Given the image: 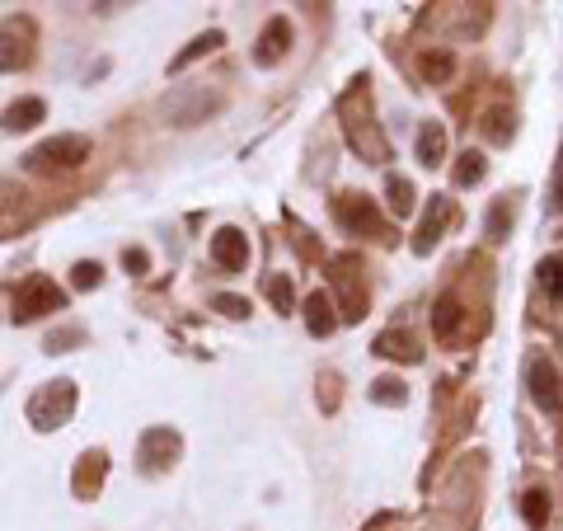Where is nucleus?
<instances>
[{
	"mask_svg": "<svg viewBox=\"0 0 563 531\" xmlns=\"http://www.w3.org/2000/svg\"><path fill=\"white\" fill-rule=\"evenodd\" d=\"M76 400H80V391H76V381H47V386H38V391L29 395V423L38 428V433H57V428H66L71 423V414H76Z\"/></svg>",
	"mask_w": 563,
	"mask_h": 531,
	"instance_id": "nucleus-1",
	"label": "nucleus"
},
{
	"mask_svg": "<svg viewBox=\"0 0 563 531\" xmlns=\"http://www.w3.org/2000/svg\"><path fill=\"white\" fill-rule=\"evenodd\" d=\"M221 104H226V99L216 90H207V85H179V90H169L165 99H160V113H165L174 127H198V123H207Z\"/></svg>",
	"mask_w": 563,
	"mask_h": 531,
	"instance_id": "nucleus-2",
	"label": "nucleus"
},
{
	"mask_svg": "<svg viewBox=\"0 0 563 531\" xmlns=\"http://www.w3.org/2000/svg\"><path fill=\"white\" fill-rule=\"evenodd\" d=\"M52 311H66V292H61L52 278L33 273V278L15 292V325H33V320H43V315H52Z\"/></svg>",
	"mask_w": 563,
	"mask_h": 531,
	"instance_id": "nucleus-3",
	"label": "nucleus"
},
{
	"mask_svg": "<svg viewBox=\"0 0 563 531\" xmlns=\"http://www.w3.org/2000/svg\"><path fill=\"white\" fill-rule=\"evenodd\" d=\"M90 160V137H80V132H66V137H52L43 146H33L29 151V170L47 174V170H76Z\"/></svg>",
	"mask_w": 563,
	"mask_h": 531,
	"instance_id": "nucleus-4",
	"label": "nucleus"
},
{
	"mask_svg": "<svg viewBox=\"0 0 563 531\" xmlns=\"http://www.w3.org/2000/svg\"><path fill=\"white\" fill-rule=\"evenodd\" d=\"M183 456V438L174 433V428H146L137 442V461L146 475H165L174 461Z\"/></svg>",
	"mask_w": 563,
	"mask_h": 531,
	"instance_id": "nucleus-5",
	"label": "nucleus"
},
{
	"mask_svg": "<svg viewBox=\"0 0 563 531\" xmlns=\"http://www.w3.org/2000/svg\"><path fill=\"white\" fill-rule=\"evenodd\" d=\"M526 391H531L535 409H545V414H559V409H563L559 372H554V362H549V358H531V362H526Z\"/></svg>",
	"mask_w": 563,
	"mask_h": 531,
	"instance_id": "nucleus-6",
	"label": "nucleus"
},
{
	"mask_svg": "<svg viewBox=\"0 0 563 531\" xmlns=\"http://www.w3.org/2000/svg\"><path fill=\"white\" fill-rule=\"evenodd\" d=\"M338 221H343L348 231H362V235H385V221H381V212L371 207V198H366V193H343V198H338Z\"/></svg>",
	"mask_w": 563,
	"mask_h": 531,
	"instance_id": "nucleus-7",
	"label": "nucleus"
},
{
	"mask_svg": "<svg viewBox=\"0 0 563 531\" xmlns=\"http://www.w3.org/2000/svg\"><path fill=\"white\" fill-rule=\"evenodd\" d=\"M212 264L226 268V273H244V264H249V240H244L240 226H221L212 235Z\"/></svg>",
	"mask_w": 563,
	"mask_h": 531,
	"instance_id": "nucleus-8",
	"label": "nucleus"
},
{
	"mask_svg": "<svg viewBox=\"0 0 563 531\" xmlns=\"http://www.w3.org/2000/svg\"><path fill=\"white\" fill-rule=\"evenodd\" d=\"M451 217H456V207H451V198L446 193H432V207H427L423 226H418V240H413V254H427L437 240L446 235V226H451Z\"/></svg>",
	"mask_w": 563,
	"mask_h": 531,
	"instance_id": "nucleus-9",
	"label": "nucleus"
},
{
	"mask_svg": "<svg viewBox=\"0 0 563 531\" xmlns=\"http://www.w3.org/2000/svg\"><path fill=\"white\" fill-rule=\"evenodd\" d=\"M287 47H291V24L282 15H273L268 24H263L259 43H254V62H259V66H277Z\"/></svg>",
	"mask_w": 563,
	"mask_h": 531,
	"instance_id": "nucleus-10",
	"label": "nucleus"
},
{
	"mask_svg": "<svg viewBox=\"0 0 563 531\" xmlns=\"http://www.w3.org/2000/svg\"><path fill=\"white\" fill-rule=\"evenodd\" d=\"M108 475V452H85L76 466V480H71V489H76V499H94L99 494V485H104Z\"/></svg>",
	"mask_w": 563,
	"mask_h": 531,
	"instance_id": "nucleus-11",
	"label": "nucleus"
},
{
	"mask_svg": "<svg viewBox=\"0 0 563 531\" xmlns=\"http://www.w3.org/2000/svg\"><path fill=\"white\" fill-rule=\"evenodd\" d=\"M334 325H338L334 297H329V292H310V297H305V329H310L315 339H324V334H334Z\"/></svg>",
	"mask_w": 563,
	"mask_h": 531,
	"instance_id": "nucleus-12",
	"label": "nucleus"
},
{
	"mask_svg": "<svg viewBox=\"0 0 563 531\" xmlns=\"http://www.w3.org/2000/svg\"><path fill=\"white\" fill-rule=\"evenodd\" d=\"M413 156H418V165H442L446 160V127L442 123H423L418 127V141H413Z\"/></svg>",
	"mask_w": 563,
	"mask_h": 531,
	"instance_id": "nucleus-13",
	"label": "nucleus"
},
{
	"mask_svg": "<svg viewBox=\"0 0 563 531\" xmlns=\"http://www.w3.org/2000/svg\"><path fill=\"white\" fill-rule=\"evenodd\" d=\"M43 118H47V104L38 99V94H29V99H19V104H10V109H5L0 127H5V132H29V127H38Z\"/></svg>",
	"mask_w": 563,
	"mask_h": 531,
	"instance_id": "nucleus-14",
	"label": "nucleus"
},
{
	"mask_svg": "<svg viewBox=\"0 0 563 531\" xmlns=\"http://www.w3.org/2000/svg\"><path fill=\"white\" fill-rule=\"evenodd\" d=\"M221 43H226V33H221V29H207V33H198V38H193V43H188V47H183V52H179V57L169 62V71H188V66H193V62H202V57H212V52H216V47H221Z\"/></svg>",
	"mask_w": 563,
	"mask_h": 531,
	"instance_id": "nucleus-15",
	"label": "nucleus"
},
{
	"mask_svg": "<svg viewBox=\"0 0 563 531\" xmlns=\"http://www.w3.org/2000/svg\"><path fill=\"white\" fill-rule=\"evenodd\" d=\"M418 76H423L427 85H446V80L456 76V57L442 52V47H437V52H423V57H418Z\"/></svg>",
	"mask_w": 563,
	"mask_h": 531,
	"instance_id": "nucleus-16",
	"label": "nucleus"
},
{
	"mask_svg": "<svg viewBox=\"0 0 563 531\" xmlns=\"http://www.w3.org/2000/svg\"><path fill=\"white\" fill-rule=\"evenodd\" d=\"M376 353L381 358H399V362H423V348H413V339L399 334V329H385L381 339H376Z\"/></svg>",
	"mask_w": 563,
	"mask_h": 531,
	"instance_id": "nucleus-17",
	"label": "nucleus"
},
{
	"mask_svg": "<svg viewBox=\"0 0 563 531\" xmlns=\"http://www.w3.org/2000/svg\"><path fill=\"white\" fill-rule=\"evenodd\" d=\"M385 198H390V212H395V217H413V207H418V193H413V184L404 174H390V179H385Z\"/></svg>",
	"mask_w": 563,
	"mask_h": 531,
	"instance_id": "nucleus-18",
	"label": "nucleus"
},
{
	"mask_svg": "<svg viewBox=\"0 0 563 531\" xmlns=\"http://www.w3.org/2000/svg\"><path fill=\"white\" fill-rule=\"evenodd\" d=\"M549 513H554V508H549L545 489H526V494H521V517H526V527H531V531H545L549 527Z\"/></svg>",
	"mask_w": 563,
	"mask_h": 531,
	"instance_id": "nucleus-19",
	"label": "nucleus"
},
{
	"mask_svg": "<svg viewBox=\"0 0 563 531\" xmlns=\"http://www.w3.org/2000/svg\"><path fill=\"white\" fill-rule=\"evenodd\" d=\"M456 329H460V301L446 292V297L432 306V334H437V339H451Z\"/></svg>",
	"mask_w": 563,
	"mask_h": 531,
	"instance_id": "nucleus-20",
	"label": "nucleus"
},
{
	"mask_svg": "<svg viewBox=\"0 0 563 531\" xmlns=\"http://www.w3.org/2000/svg\"><path fill=\"white\" fill-rule=\"evenodd\" d=\"M484 174H488L484 151H460V160H456V184H460V188L484 184Z\"/></svg>",
	"mask_w": 563,
	"mask_h": 531,
	"instance_id": "nucleus-21",
	"label": "nucleus"
},
{
	"mask_svg": "<svg viewBox=\"0 0 563 531\" xmlns=\"http://www.w3.org/2000/svg\"><path fill=\"white\" fill-rule=\"evenodd\" d=\"M540 287H545V297L563 301V254H549V259H540Z\"/></svg>",
	"mask_w": 563,
	"mask_h": 531,
	"instance_id": "nucleus-22",
	"label": "nucleus"
},
{
	"mask_svg": "<svg viewBox=\"0 0 563 531\" xmlns=\"http://www.w3.org/2000/svg\"><path fill=\"white\" fill-rule=\"evenodd\" d=\"M371 400H376V405H404V400H409V386H404L399 376H381V381H371Z\"/></svg>",
	"mask_w": 563,
	"mask_h": 531,
	"instance_id": "nucleus-23",
	"label": "nucleus"
},
{
	"mask_svg": "<svg viewBox=\"0 0 563 531\" xmlns=\"http://www.w3.org/2000/svg\"><path fill=\"white\" fill-rule=\"evenodd\" d=\"M263 292H268V301H273V306H277L282 315H287L291 306H296V287H291L287 273H273V278L263 282Z\"/></svg>",
	"mask_w": 563,
	"mask_h": 531,
	"instance_id": "nucleus-24",
	"label": "nucleus"
},
{
	"mask_svg": "<svg viewBox=\"0 0 563 531\" xmlns=\"http://www.w3.org/2000/svg\"><path fill=\"white\" fill-rule=\"evenodd\" d=\"M15 66H24V43L10 29H0V71H15Z\"/></svg>",
	"mask_w": 563,
	"mask_h": 531,
	"instance_id": "nucleus-25",
	"label": "nucleus"
},
{
	"mask_svg": "<svg viewBox=\"0 0 563 531\" xmlns=\"http://www.w3.org/2000/svg\"><path fill=\"white\" fill-rule=\"evenodd\" d=\"M507 231H512V207L493 203V212H488V240H507Z\"/></svg>",
	"mask_w": 563,
	"mask_h": 531,
	"instance_id": "nucleus-26",
	"label": "nucleus"
},
{
	"mask_svg": "<svg viewBox=\"0 0 563 531\" xmlns=\"http://www.w3.org/2000/svg\"><path fill=\"white\" fill-rule=\"evenodd\" d=\"M99 278H104V268L90 264V259H80V264L71 268V287H80V292H85V287H99Z\"/></svg>",
	"mask_w": 563,
	"mask_h": 531,
	"instance_id": "nucleus-27",
	"label": "nucleus"
},
{
	"mask_svg": "<svg viewBox=\"0 0 563 531\" xmlns=\"http://www.w3.org/2000/svg\"><path fill=\"white\" fill-rule=\"evenodd\" d=\"M71 344H85V329H57V334H47V353H71Z\"/></svg>",
	"mask_w": 563,
	"mask_h": 531,
	"instance_id": "nucleus-28",
	"label": "nucleus"
},
{
	"mask_svg": "<svg viewBox=\"0 0 563 531\" xmlns=\"http://www.w3.org/2000/svg\"><path fill=\"white\" fill-rule=\"evenodd\" d=\"M484 132H488V137H493V141H507V137H512V113L493 109V113H488V118H484Z\"/></svg>",
	"mask_w": 563,
	"mask_h": 531,
	"instance_id": "nucleus-29",
	"label": "nucleus"
},
{
	"mask_svg": "<svg viewBox=\"0 0 563 531\" xmlns=\"http://www.w3.org/2000/svg\"><path fill=\"white\" fill-rule=\"evenodd\" d=\"M212 306H216L221 315H230V320H244V315H249V301H244V297H230V292L212 297Z\"/></svg>",
	"mask_w": 563,
	"mask_h": 531,
	"instance_id": "nucleus-30",
	"label": "nucleus"
},
{
	"mask_svg": "<svg viewBox=\"0 0 563 531\" xmlns=\"http://www.w3.org/2000/svg\"><path fill=\"white\" fill-rule=\"evenodd\" d=\"M122 268H127V273H146V268H151V254L146 250H122Z\"/></svg>",
	"mask_w": 563,
	"mask_h": 531,
	"instance_id": "nucleus-31",
	"label": "nucleus"
},
{
	"mask_svg": "<svg viewBox=\"0 0 563 531\" xmlns=\"http://www.w3.org/2000/svg\"><path fill=\"white\" fill-rule=\"evenodd\" d=\"M549 203H554V212H563V165H559V174H554V188H549Z\"/></svg>",
	"mask_w": 563,
	"mask_h": 531,
	"instance_id": "nucleus-32",
	"label": "nucleus"
}]
</instances>
